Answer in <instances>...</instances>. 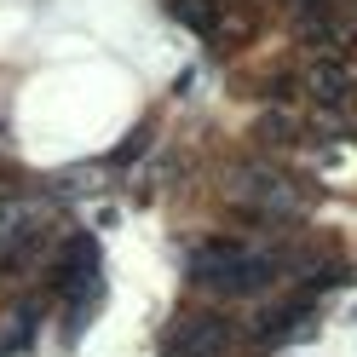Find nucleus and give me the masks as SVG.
Masks as SVG:
<instances>
[{
    "instance_id": "nucleus-5",
    "label": "nucleus",
    "mask_w": 357,
    "mask_h": 357,
    "mask_svg": "<svg viewBox=\"0 0 357 357\" xmlns=\"http://www.w3.org/2000/svg\"><path fill=\"white\" fill-rule=\"evenodd\" d=\"M178 24H190V29H213V0H167Z\"/></svg>"
},
{
    "instance_id": "nucleus-2",
    "label": "nucleus",
    "mask_w": 357,
    "mask_h": 357,
    "mask_svg": "<svg viewBox=\"0 0 357 357\" xmlns=\"http://www.w3.org/2000/svg\"><path fill=\"white\" fill-rule=\"evenodd\" d=\"M225 334L231 328L219 317H185L167 328V357H213V351H225Z\"/></svg>"
},
{
    "instance_id": "nucleus-3",
    "label": "nucleus",
    "mask_w": 357,
    "mask_h": 357,
    "mask_svg": "<svg viewBox=\"0 0 357 357\" xmlns=\"http://www.w3.org/2000/svg\"><path fill=\"white\" fill-rule=\"evenodd\" d=\"M242 190L254 196L248 208H259V213H294V208H300V202H294V185H288V178H277V173H265V167L242 173Z\"/></svg>"
},
{
    "instance_id": "nucleus-6",
    "label": "nucleus",
    "mask_w": 357,
    "mask_h": 357,
    "mask_svg": "<svg viewBox=\"0 0 357 357\" xmlns=\"http://www.w3.org/2000/svg\"><path fill=\"white\" fill-rule=\"evenodd\" d=\"M346 121H351V132H357V98H351V109H346Z\"/></svg>"
},
{
    "instance_id": "nucleus-1",
    "label": "nucleus",
    "mask_w": 357,
    "mask_h": 357,
    "mask_svg": "<svg viewBox=\"0 0 357 357\" xmlns=\"http://www.w3.org/2000/svg\"><path fill=\"white\" fill-rule=\"evenodd\" d=\"M190 277L202 288H213V294H259L277 277V259L242 248V242H202L190 254Z\"/></svg>"
},
{
    "instance_id": "nucleus-4",
    "label": "nucleus",
    "mask_w": 357,
    "mask_h": 357,
    "mask_svg": "<svg viewBox=\"0 0 357 357\" xmlns=\"http://www.w3.org/2000/svg\"><path fill=\"white\" fill-rule=\"evenodd\" d=\"M305 86H311L323 104H346V98H351V75H346V63H334V58H317V63H311Z\"/></svg>"
}]
</instances>
